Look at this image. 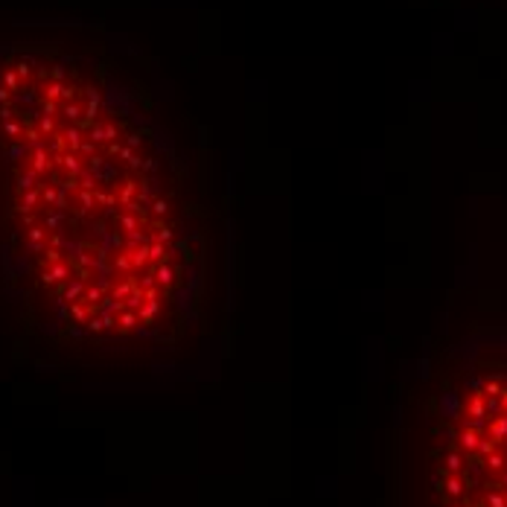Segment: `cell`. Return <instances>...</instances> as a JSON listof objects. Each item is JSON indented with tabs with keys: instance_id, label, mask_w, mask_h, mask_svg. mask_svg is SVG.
I'll use <instances>...</instances> for the list:
<instances>
[{
	"instance_id": "cell-1",
	"label": "cell",
	"mask_w": 507,
	"mask_h": 507,
	"mask_svg": "<svg viewBox=\"0 0 507 507\" xmlns=\"http://www.w3.org/2000/svg\"><path fill=\"white\" fill-rule=\"evenodd\" d=\"M0 234L64 329L132 338L193 300L198 231L146 134L79 59L0 56Z\"/></svg>"
},
{
	"instance_id": "cell-2",
	"label": "cell",
	"mask_w": 507,
	"mask_h": 507,
	"mask_svg": "<svg viewBox=\"0 0 507 507\" xmlns=\"http://www.w3.org/2000/svg\"><path fill=\"white\" fill-rule=\"evenodd\" d=\"M443 507H507V365L469 382L446 428Z\"/></svg>"
}]
</instances>
